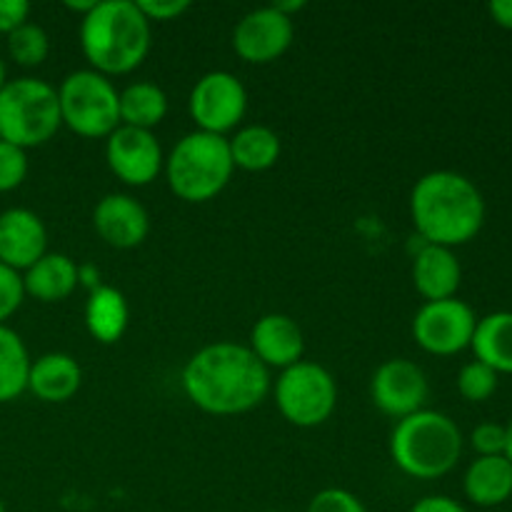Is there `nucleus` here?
<instances>
[{"mask_svg":"<svg viewBox=\"0 0 512 512\" xmlns=\"http://www.w3.org/2000/svg\"><path fill=\"white\" fill-rule=\"evenodd\" d=\"M30 3L28 0H0V33L10 35L15 28L28 23Z\"/></svg>","mask_w":512,"mask_h":512,"instance_id":"33","label":"nucleus"},{"mask_svg":"<svg viewBox=\"0 0 512 512\" xmlns=\"http://www.w3.org/2000/svg\"><path fill=\"white\" fill-rule=\"evenodd\" d=\"M48 253V230L28 208L0 213V263L13 270H28Z\"/></svg>","mask_w":512,"mask_h":512,"instance_id":"15","label":"nucleus"},{"mask_svg":"<svg viewBox=\"0 0 512 512\" xmlns=\"http://www.w3.org/2000/svg\"><path fill=\"white\" fill-rule=\"evenodd\" d=\"M120 125L138 130H150L153 133L155 125H160L168 115V95L163 88L155 83H130L128 88L120 90Z\"/></svg>","mask_w":512,"mask_h":512,"instance_id":"24","label":"nucleus"},{"mask_svg":"<svg viewBox=\"0 0 512 512\" xmlns=\"http://www.w3.org/2000/svg\"><path fill=\"white\" fill-rule=\"evenodd\" d=\"M8 53L23 68H35V65L45 63L50 53L48 33L28 20L8 35Z\"/></svg>","mask_w":512,"mask_h":512,"instance_id":"26","label":"nucleus"},{"mask_svg":"<svg viewBox=\"0 0 512 512\" xmlns=\"http://www.w3.org/2000/svg\"><path fill=\"white\" fill-rule=\"evenodd\" d=\"M428 393V375L423 373L420 365L405 358L385 360L370 380V398H373L375 408L395 420L420 413Z\"/></svg>","mask_w":512,"mask_h":512,"instance_id":"11","label":"nucleus"},{"mask_svg":"<svg viewBox=\"0 0 512 512\" xmlns=\"http://www.w3.org/2000/svg\"><path fill=\"white\" fill-rule=\"evenodd\" d=\"M23 288L40 303H60L78 288V265L63 253H45L25 270Z\"/></svg>","mask_w":512,"mask_h":512,"instance_id":"20","label":"nucleus"},{"mask_svg":"<svg viewBox=\"0 0 512 512\" xmlns=\"http://www.w3.org/2000/svg\"><path fill=\"white\" fill-rule=\"evenodd\" d=\"M188 110L198 130L225 138L245 118L248 90L228 70H213L193 85Z\"/></svg>","mask_w":512,"mask_h":512,"instance_id":"9","label":"nucleus"},{"mask_svg":"<svg viewBox=\"0 0 512 512\" xmlns=\"http://www.w3.org/2000/svg\"><path fill=\"white\" fill-rule=\"evenodd\" d=\"M505 440L508 430L500 423H480L470 433V445L478 453V458H490V455H505Z\"/></svg>","mask_w":512,"mask_h":512,"instance_id":"31","label":"nucleus"},{"mask_svg":"<svg viewBox=\"0 0 512 512\" xmlns=\"http://www.w3.org/2000/svg\"><path fill=\"white\" fill-rule=\"evenodd\" d=\"M135 5L148 18V23H153V20H158V23L175 20L190 10L188 0H138Z\"/></svg>","mask_w":512,"mask_h":512,"instance_id":"32","label":"nucleus"},{"mask_svg":"<svg viewBox=\"0 0 512 512\" xmlns=\"http://www.w3.org/2000/svg\"><path fill=\"white\" fill-rule=\"evenodd\" d=\"M308 512H368L358 495L343 488H325L310 500Z\"/></svg>","mask_w":512,"mask_h":512,"instance_id":"30","label":"nucleus"},{"mask_svg":"<svg viewBox=\"0 0 512 512\" xmlns=\"http://www.w3.org/2000/svg\"><path fill=\"white\" fill-rule=\"evenodd\" d=\"M478 315L465 300L448 298L425 303L415 313L413 338L425 353L430 355H455L463 353L473 343Z\"/></svg>","mask_w":512,"mask_h":512,"instance_id":"10","label":"nucleus"},{"mask_svg":"<svg viewBox=\"0 0 512 512\" xmlns=\"http://www.w3.org/2000/svg\"><path fill=\"white\" fill-rule=\"evenodd\" d=\"M293 18L278 13L273 5L250 10L233 30V48L245 63L265 65L278 60L293 45Z\"/></svg>","mask_w":512,"mask_h":512,"instance_id":"13","label":"nucleus"},{"mask_svg":"<svg viewBox=\"0 0 512 512\" xmlns=\"http://www.w3.org/2000/svg\"><path fill=\"white\" fill-rule=\"evenodd\" d=\"M233 165L248 173H263L280 158V138L268 125H245L228 140Z\"/></svg>","mask_w":512,"mask_h":512,"instance_id":"23","label":"nucleus"},{"mask_svg":"<svg viewBox=\"0 0 512 512\" xmlns=\"http://www.w3.org/2000/svg\"><path fill=\"white\" fill-rule=\"evenodd\" d=\"M410 512H468L458 500L448 498V495H425L418 503L410 508Z\"/></svg>","mask_w":512,"mask_h":512,"instance_id":"34","label":"nucleus"},{"mask_svg":"<svg viewBox=\"0 0 512 512\" xmlns=\"http://www.w3.org/2000/svg\"><path fill=\"white\" fill-rule=\"evenodd\" d=\"M465 498L480 508H498L512 495V465L505 455L475 458L463 478Z\"/></svg>","mask_w":512,"mask_h":512,"instance_id":"19","label":"nucleus"},{"mask_svg":"<svg viewBox=\"0 0 512 512\" xmlns=\"http://www.w3.org/2000/svg\"><path fill=\"white\" fill-rule=\"evenodd\" d=\"M275 403L280 415L295 428H318L333 415L338 385L323 365L300 360L275 380Z\"/></svg>","mask_w":512,"mask_h":512,"instance_id":"8","label":"nucleus"},{"mask_svg":"<svg viewBox=\"0 0 512 512\" xmlns=\"http://www.w3.org/2000/svg\"><path fill=\"white\" fill-rule=\"evenodd\" d=\"M463 280L458 255L443 245H423L413 255V285L425 303L455 298Z\"/></svg>","mask_w":512,"mask_h":512,"instance_id":"17","label":"nucleus"},{"mask_svg":"<svg viewBox=\"0 0 512 512\" xmlns=\"http://www.w3.org/2000/svg\"><path fill=\"white\" fill-rule=\"evenodd\" d=\"M128 320V300L120 290L110 288V285H100L90 293L88 303H85V325H88V333L98 343H118L123 338L125 328H128Z\"/></svg>","mask_w":512,"mask_h":512,"instance_id":"22","label":"nucleus"},{"mask_svg":"<svg viewBox=\"0 0 512 512\" xmlns=\"http://www.w3.org/2000/svg\"><path fill=\"white\" fill-rule=\"evenodd\" d=\"M105 163L125 185L143 188L163 170V150L150 130L120 125L105 138Z\"/></svg>","mask_w":512,"mask_h":512,"instance_id":"12","label":"nucleus"},{"mask_svg":"<svg viewBox=\"0 0 512 512\" xmlns=\"http://www.w3.org/2000/svg\"><path fill=\"white\" fill-rule=\"evenodd\" d=\"M470 348L475 360L493 368L498 375H512V310H498L478 318Z\"/></svg>","mask_w":512,"mask_h":512,"instance_id":"21","label":"nucleus"},{"mask_svg":"<svg viewBox=\"0 0 512 512\" xmlns=\"http://www.w3.org/2000/svg\"><path fill=\"white\" fill-rule=\"evenodd\" d=\"M93 228L110 248H138L150 233V215L133 195L110 193L95 205Z\"/></svg>","mask_w":512,"mask_h":512,"instance_id":"14","label":"nucleus"},{"mask_svg":"<svg viewBox=\"0 0 512 512\" xmlns=\"http://www.w3.org/2000/svg\"><path fill=\"white\" fill-rule=\"evenodd\" d=\"M80 383L83 370L70 355L48 353L30 363L28 390L43 403H65L78 393Z\"/></svg>","mask_w":512,"mask_h":512,"instance_id":"18","label":"nucleus"},{"mask_svg":"<svg viewBox=\"0 0 512 512\" xmlns=\"http://www.w3.org/2000/svg\"><path fill=\"white\" fill-rule=\"evenodd\" d=\"M170 190L185 203H208L233 178L228 138L195 130L180 138L165 160Z\"/></svg>","mask_w":512,"mask_h":512,"instance_id":"5","label":"nucleus"},{"mask_svg":"<svg viewBox=\"0 0 512 512\" xmlns=\"http://www.w3.org/2000/svg\"><path fill=\"white\" fill-rule=\"evenodd\" d=\"M463 433L453 418L438 410H420L398 420L390 435V458L408 478L438 480L458 465Z\"/></svg>","mask_w":512,"mask_h":512,"instance_id":"4","label":"nucleus"},{"mask_svg":"<svg viewBox=\"0 0 512 512\" xmlns=\"http://www.w3.org/2000/svg\"><path fill=\"white\" fill-rule=\"evenodd\" d=\"M488 10L500 28L512 30V0H493V3L488 5Z\"/></svg>","mask_w":512,"mask_h":512,"instance_id":"35","label":"nucleus"},{"mask_svg":"<svg viewBox=\"0 0 512 512\" xmlns=\"http://www.w3.org/2000/svg\"><path fill=\"white\" fill-rule=\"evenodd\" d=\"M190 403L210 415H240L258 408L270 393V370L248 345L213 343L200 348L183 368Z\"/></svg>","mask_w":512,"mask_h":512,"instance_id":"1","label":"nucleus"},{"mask_svg":"<svg viewBox=\"0 0 512 512\" xmlns=\"http://www.w3.org/2000/svg\"><path fill=\"white\" fill-rule=\"evenodd\" d=\"M248 348L268 370H285L303 360L305 338L300 325L290 315L268 313L253 325Z\"/></svg>","mask_w":512,"mask_h":512,"instance_id":"16","label":"nucleus"},{"mask_svg":"<svg viewBox=\"0 0 512 512\" xmlns=\"http://www.w3.org/2000/svg\"><path fill=\"white\" fill-rule=\"evenodd\" d=\"M95 5H98V0H68V3H65V8L73 10V13H80L85 18V15L95 8Z\"/></svg>","mask_w":512,"mask_h":512,"instance_id":"37","label":"nucleus"},{"mask_svg":"<svg viewBox=\"0 0 512 512\" xmlns=\"http://www.w3.org/2000/svg\"><path fill=\"white\" fill-rule=\"evenodd\" d=\"M28 175V155L18 145L0 140V193L20 188Z\"/></svg>","mask_w":512,"mask_h":512,"instance_id":"28","label":"nucleus"},{"mask_svg":"<svg viewBox=\"0 0 512 512\" xmlns=\"http://www.w3.org/2000/svg\"><path fill=\"white\" fill-rule=\"evenodd\" d=\"M23 298H25L23 275H20L18 270L0 263V325H5V320L20 308Z\"/></svg>","mask_w":512,"mask_h":512,"instance_id":"29","label":"nucleus"},{"mask_svg":"<svg viewBox=\"0 0 512 512\" xmlns=\"http://www.w3.org/2000/svg\"><path fill=\"white\" fill-rule=\"evenodd\" d=\"M5 83H8V73H5V63L3 58H0V90L5 88Z\"/></svg>","mask_w":512,"mask_h":512,"instance_id":"40","label":"nucleus"},{"mask_svg":"<svg viewBox=\"0 0 512 512\" xmlns=\"http://www.w3.org/2000/svg\"><path fill=\"white\" fill-rule=\"evenodd\" d=\"M80 283H83L90 293H93L95 288H100L98 268H93V265H78V285Z\"/></svg>","mask_w":512,"mask_h":512,"instance_id":"36","label":"nucleus"},{"mask_svg":"<svg viewBox=\"0 0 512 512\" xmlns=\"http://www.w3.org/2000/svg\"><path fill=\"white\" fill-rule=\"evenodd\" d=\"M120 93L105 75L75 70L60 83V120L80 138H108L120 128Z\"/></svg>","mask_w":512,"mask_h":512,"instance_id":"7","label":"nucleus"},{"mask_svg":"<svg viewBox=\"0 0 512 512\" xmlns=\"http://www.w3.org/2000/svg\"><path fill=\"white\" fill-rule=\"evenodd\" d=\"M0 512H5V505H3V500H0Z\"/></svg>","mask_w":512,"mask_h":512,"instance_id":"41","label":"nucleus"},{"mask_svg":"<svg viewBox=\"0 0 512 512\" xmlns=\"http://www.w3.org/2000/svg\"><path fill=\"white\" fill-rule=\"evenodd\" d=\"M498 390V373L480 360L463 365L458 373V393L468 403H485Z\"/></svg>","mask_w":512,"mask_h":512,"instance_id":"27","label":"nucleus"},{"mask_svg":"<svg viewBox=\"0 0 512 512\" xmlns=\"http://www.w3.org/2000/svg\"><path fill=\"white\" fill-rule=\"evenodd\" d=\"M80 45L90 70L125 75L150 53V23L135 0H98L80 23Z\"/></svg>","mask_w":512,"mask_h":512,"instance_id":"3","label":"nucleus"},{"mask_svg":"<svg viewBox=\"0 0 512 512\" xmlns=\"http://www.w3.org/2000/svg\"><path fill=\"white\" fill-rule=\"evenodd\" d=\"M273 8L278 10V13L288 15V18H293V13H298V10L305 8V0H290V3H273Z\"/></svg>","mask_w":512,"mask_h":512,"instance_id":"38","label":"nucleus"},{"mask_svg":"<svg viewBox=\"0 0 512 512\" xmlns=\"http://www.w3.org/2000/svg\"><path fill=\"white\" fill-rule=\"evenodd\" d=\"M505 430H508V440H505V458H508L512 465V423L505 425Z\"/></svg>","mask_w":512,"mask_h":512,"instance_id":"39","label":"nucleus"},{"mask_svg":"<svg viewBox=\"0 0 512 512\" xmlns=\"http://www.w3.org/2000/svg\"><path fill=\"white\" fill-rule=\"evenodd\" d=\"M30 355L23 338L0 325V403H10L28 390Z\"/></svg>","mask_w":512,"mask_h":512,"instance_id":"25","label":"nucleus"},{"mask_svg":"<svg viewBox=\"0 0 512 512\" xmlns=\"http://www.w3.org/2000/svg\"><path fill=\"white\" fill-rule=\"evenodd\" d=\"M58 90L40 78H15L0 90V140L18 148L48 143L58 128Z\"/></svg>","mask_w":512,"mask_h":512,"instance_id":"6","label":"nucleus"},{"mask_svg":"<svg viewBox=\"0 0 512 512\" xmlns=\"http://www.w3.org/2000/svg\"><path fill=\"white\" fill-rule=\"evenodd\" d=\"M415 233L428 245L458 248L485 225V198L478 185L455 170H433L410 193Z\"/></svg>","mask_w":512,"mask_h":512,"instance_id":"2","label":"nucleus"}]
</instances>
